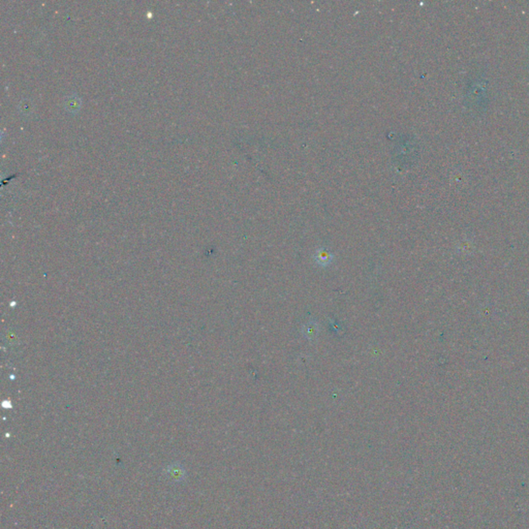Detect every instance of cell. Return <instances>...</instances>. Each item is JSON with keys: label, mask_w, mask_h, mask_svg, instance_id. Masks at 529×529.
<instances>
[{"label": "cell", "mask_w": 529, "mask_h": 529, "mask_svg": "<svg viewBox=\"0 0 529 529\" xmlns=\"http://www.w3.org/2000/svg\"><path fill=\"white\" fill-rule=\"evenodd\" d=\"M165 474L169 476L171 479L174 482H182L186 476V472L182 464L180 463H172L165 468Z\"/></svg>", "instance_id": "cell-1"}, {"label": "cell", "mask_w": 529, "mask_h": 529, "mask_svg": "<svg viewBox=\"0 0 529 529\" xmlns=\"http://www.w3.org/2000/svg\"><path fill=\"white\" fill-rule=\"evenodd\" d=\"M332 255L330 254V252H328L327 250L324 249H320L317 252V257H316V261L318 264H320V266H328L329 264L332 263Z\"/></svg>", "instance_id": "cell-2"}, {"label": "cell", "mask_w": 529, "mask_h": 529, "mask_svg": "<svg viewBox=\"0 0 529 529\" xmlns=\"http://www.w3.org/2000/svg\"><path fill=\"white\" fill-rule=\"evenodd\" d=\"M317 324H314L312 322H309L307 326H305V330H304V334L306 337H308L309 339H312L314 337H316V334H317Z\"/></svg>", "instance_id": "cell-3"}]
</instances>
